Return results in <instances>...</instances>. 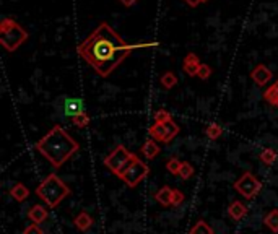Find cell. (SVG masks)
<instances>
[{
	"label": "cell",
	"instance_id": "cell-1",
	"mask_svg": "<svg viewBox=\"0 0 278 234\" xmlns=\"http://www.w3.org/2000/svg\"><path fill=\"white\" fill-rule=\"evenodd\" d=\"M77 52L96 70L98 75L106 78L129 57L132 47L104 21L85 41L79 44Z\"/></svg>",
	"mask_w": 278,
	"mask_h": 234
},
{
	"label": "cell",
	"instance_id": "cell-2",
	"mask_svg": "<svg viewBox=\"0 0 278 234\" xmlns=\"http://www.w3.org/2000/svg\"><path fill=\"white\" fill-rule=\"evenodd\" d=\"M36 152L44 156L54 168H60L69 161L74 153L80 150V145L64 130L62 125L55 124L40 142L35 145Z\"/></svg>",
	"mask_w": 278,
	"mask_h": 234
},
{
	"label": "cell",
	"instance_id": "cell-3",
	"mask_svg": "<svg viewBox=\"0 0 278 234\" xmlns=\"http://www.w3.org/2000/svg\"><path fill=\"white\" fill-rule=\"evenodd\" d=\"M36 195L42 202H46L47 207L55 208L65 197L70 195V187L67 186L57 174L51 172V174L36 187Z\"/></svg>",
	"mask_w": 278,
	"mask_h": 234
},
{
	"label": "cell",
	"instance_id": "cell-4",
	"mask_svg": "<svg viewBox=\"0 0 278 234\" xmlns=\"http://www.w3.org/2000/svg\"><path fill=\"white\" fill-rule=\"evenodd\" d=\"M28 31L21 26L18 21L10 18V16H5L0 21V42L5 47V51L8 52H15L21 44L28 41Z\"/></svg>",
	"mask_w": 278,
	"mask_h": 234
},
{
	"label": "cell",
	"instance_id": "cell-5",
	"mask_svg": "<svg viewBox=\"0 0 278 234\" xmlns=\"http://www.w3.org/2000/svg\"><path fill=\"white\" fill-rule=\"evenodd\" d=\"M150 174V168L147 163L138 158L137 155L132 156V161L129 163V166L119 174V177L122 179V182H125V186H129L130 189L137 187L145 177Z\"/></svg>",
	"mask_w": 278,
	"mask_h": 234
},
{
	"label": "cell",
	"instance_id": "cell-6",
	"mask_svg": "<svg viewBox=\"0 0 278 234\" xmlns=\"http://www.w3.org/2000/svg\"><path fill=\"white\" fill-rule=\"evenodd\" d=\"M132 156H133V153L127 152V148L124 145H119V147H116L113 152L104 158V166H106L113 174L119 177L120 172L129 166V163L132 161Z\"/></svg>",
	"mask_w": 278,
	"mask_h": 234
},
{
	"label": "cell",
	"instance_id": "cell-7",
	"mask_svg": "<svg viewBox=\"0 0 278 234\" xmlns=\"http://www.w3.org/2000/svg\"><path fill=\"white\" fill-rule=\"evenodd\" d=\"M235 189L242 195L244 198L249 200V198H254L255 195L260 192L262 182H260L252 172H244V174L235 182Z\"/></svg>",
	"mask_w": 278,
	"mask_h": 234
},
{
	"label": "cell",
	"instance_id": "cell-8",
	"mask_svg": "<svg viewBox=\"0 0 278 234\" xmlns=\"http://www.w3.org/2000/svg\"><path fill=\"white\" fill-rule=\"evenodd\" d=\"M251 78L257 86H265L267 83L272 80V72L267 69L264 64H259L255 69L251 72Z\"/></svg>",
	"mask_w": 278,
	"mask_h": 234
},
{
	"label": "cell",
	"instance_id": "cell-9",
	"mask_svg": "<svg viewBox=\"0 0 278 234\" xmlns=\"http://www.w3.org/2000/svg\"><path fill=\"white\" fill-rule=\"evenodd\" d=\"M200 65L202 64H200L199 55L194 52H189L184 57V60H182V69H184V72L189 77H197Z\"/></svg>",
	"mask_w": 278,
	"mask_h": 234
},
{
	"label": "cell",
	"instance_id": "cell-10",
	"mask_svg": "<svg viewBox=\"0 0 278 234\" xmlns=\"http://www.w3.org/2000/svg\"><path fill=\"white\" fill-rule=\"evenodd\" d=\"M64 113L70 117L81 114V113H85V104H83V101L79 98H67L64 101Z\"/></svg>",
	"mask_w": 278,
	"mask_h": 234
},
{
	"label": "cell",
	"instance_id": "cell-11",
	"mask_svg": "<svg viewBox=\"0 0 278 234\" xmlns=\"http://www.w3.org/2000/svg\"><path fill=\"white\" fill-rule=\"evenodd\" d=\"M28 218L33 223H36V225H41V223H44L49 218V211L42 205H33L30 211H28Z\"/></svg>",
	"mask_w": 278,
	"mask_h": 234
},
{
	"label": "cell",
	"instance_id": "cell-12",
	"mask_svg": "<svg viewBox=\"0 0 278 234\" xmlns=\"http://www.w3.org/2000/svg\"><path fill=\"white\" fill-rule=\"evenodd\" d=\"M228 215H230V218H233L235 221L242 220L244 216L247 215V207L242 202H239V200H235V202L228 207Z\"/></svg>",
	"mask_w": 278,
	"mask_h": 234
},
{
	"label": "cell",
	"instance_id": "cell-13",
	"mask_svg": "<svg viewBox=\"0 0 278 234\" xmlns=\"http://www.w3.org/2000/svg\"><path fill=\"white\" fill-rule=\"evenodd\" d=\"M148 135H150V138H153V140L166 143V138H168V132H166V125H164V124H158V122H155V124H153L152 127H150Z\"/></svg>",
	"mask_w": 278,
	"mask_h": 234
},
{
	"label": "cell",
	"instance_id": "cell-14",
	"mask_svg": "<svg viewBox=\"0 0 278 234\" xmlns=\"http://www.w3.org/2000/svg\"><path fill=\"white\" fill-rule=\"evenodd\" d=\"M155 200L163 207H169V205H172V189L169 186H163L155 194Z\"/></svg>",
	"mask_w": 278,
	"mask_h": 234
},
{
	"label": "cell",
	"instance_id": "cell-15",
	"mask_svg": "<svg viewBox=\"0 0 278 234\" xmlns=\"http://www.w3.org/2000/svg\"><path fill=\"white\" fill-rule=\"evenodd\" d=\"M142 153L145 156L147 159H155L157 156L159 155V147L157 140H153V138H148V140L143 143L142 147Z\"/></svg>",
	"mask_w": 278,
	"mask_h": 234
},
{
	"label": "cell",
	"instance_id": "cell-16",
	"mask_svg": "<svg viewBox=\"0 0 278 234\" xmlns=\"http://www.w3.org/2000/svg\"><path fill=\"white\" fill-rule=\"evenodd\" d=\"M10 195H12L13 200H16V202H25V200L30 197V189H28L25 184L18 182L10 189Z\"/></svg>",
	"mask_w": 278,
	"mask_h": 234
},
{
	"label": "cell",
	"instance_id": "cell-17",
	"mask_svg": "<svg viewBox=\"0 0 278 234\" xmlns=\"http://www.w3.org/2000/svg\"><path fill=\"white\" fill-rule=\"evenodd\" d=\"M93 223H94L93 218L86 213V211H81V213L77 215L75 220H74V225L79 228L80 231H88L93 226Z\"/></svg>",
	"mask_w": 278,
	"mask_h": 234
},
{
	"label": "cell",
	"instance_id": "cell-18",
	"mask_svg": "<svg viewBox=\"0 0 278 234\" xmlns=\"http://www.w3.org/2000/svg\"><path fill=\"white\" fill-rule=\"evenodd\" d=\"M264 99L269 104L275 106V108H278V80L274 83L272 86H269L267 90L264 91Z\"/></svg>",
	"mask_w": 278,
	"mask_h": 234
},
{
	"label": "cell",
	"instance_id": "cell-19",
	"mask_svg": "<svg viewBox=\"0 0 278 234\" xmlns=\"http://www.w3.org/2000/svg\"><path fill=\"white\" fill-rule=\"evenodd\" d=\"M264 225L269 228L270 231L278 233V210H272L264 216Z\"/></svg>",
	"mask_w": 278,
	"mask_h": 234
},
{
	"label": "cell",
	"instance_id": "cell-20",
	"mask_svg": "<svg viewBox=\"0 0 278 234\" xmlns=\"http://www.w3.org/2000/svg\"><path fill=\"white\" fill-rule=\"evenodd\" d=\"M191 234H215V233H213V228L210 226L207 221L199 220L196 225L192 226Z\"/></svg>",
	"mask_w": 278,
	"mask_h": 234
},
{
	"label": "cell",
	"instance_id": "cell-21",
	"mask_svg": "<svg viewBox=\"0 0 278 234\" xmlns=\"http://www.w3.org/2000/svg\"><path fill=\"white\" fill-rule=\"evenodd\" d=\"M260 161L265 164H274L277 161V152L274 148H264L260 152Z\"/></svg>",
	"mask_w": 278,
	"mask_h": 234
},
{
	"label": "cell",
	"instance_id": "cell-22",
	"mask_svg": "<svg viewBox=\"0 0 278 234\" xmlns=\"http://www.w3.org/2000/svg\"><path fill=\"white\" fill-rule=\"evenodd\" d=\"M161 85L171 90V88H174L177 85V77L172 74V72H166V74H163V77H161Z\"/></svg>",
	"mask_w": 278,
	"mask_h": 234
},
{
	"label": "cell",
	"instance_id": "cell-23",
	"mask_svg": "<svg viewBox=\"0 0 278 234\" xmlns=\"http://www.w3.org/2000/svg\"><path fill=\"white\" fill-rule=\"evenodd\" d=\"M221 133H223V129H221V125L218 124H210L207 129H205V135H207L208 138H212V140H216V138L221 137Z\"/></svg>",
	"mask_w": 278,
	"mask_h": 234
},
{
	"label": "cell",
	"instance_id": "cell-24",
	"mask_svg": "<svg viewBox=\"0 0 278 234\" xmlns=\"http://www.w3.org/2000/svg\"><path fill=\"white\" fill-rule=\"evenodd\" d=\"M72 122H74V125H77L79 129H85V127H88V124H90V117H88L86 113H81L72 117Z\"/></svg>",
	"mask_w": 278,
	"mask_h": 234
},
{
	"label": "cell",
	"instance_id": "cell-25",
	"mask_svg": "<svg viewBox=\"0 0 278 234\" xmlns=\"http://www.w3.org/2000/svg\"><path fill=\"white\" fill-rule=\"evenodd\" d=\"M181 166L182 163L177 158H171L168 163H166V169H168L172 176H179V172H181Z\"/></svg>",
	"mask_w": 278,
	"mask_h": 234
},
{
	"label": "cell",
	"instance_id": "cell-26",
	"mask_svg": "<svg viewBox=\"0 0 278 234\" xmlns=\"http://www.w3.org/2000/svg\"><path fill=\"white\" fill-rule=\"evenodd\" d=\"M153 119H155V122H158V124H164V122L172 120V117L166 109H158L157 113L153 114Z\"/></svg>",
	"mask_w": 278,
	"mask_h": 234
},
{
	"label": "cell",
	"instance_id": "cell-27",
	"mask_svg": "<svg viewBox=\"0 0 278 234\" xmlns=\"http://www.w3.org/2000/svg\"><path fill=\"white\" fill-rule=\"evenodd\" d=\"M179 176L182 177L184 181L191 179V177L194 176V166L191 163H187V161H182V166H181V172Z\"/></svg>",
	"mask_w": 278,
	"mask_h": 234
},
{
	"label": "cell",
	"instance_id": "cell-28",
	"mask_svg": "<svg viewBox=\"0 0 278 234\" xmlns=\"http://www.w3.org/2000/svg\"><path fill=\"white\" fill-rule=\"evenodd\" d=\"M197 77L200 78V80H208V78L212 77V67H208L207 64H202L199 69Z\"/></svg>",
	"mask_w": 278,
	"mask_h": 234
},
{
	"label": "cell",
	"instance_id": "cell-29",
	"mask_svg": "<svg viewBox=\"0 0 278 234\" xmlns=\"http://www.w3.org/2000/svg\"><path fill=\"white\" fill-rule=\"evenodd\" d=\"M184 194H182L181 191H177V189H172V205L174 207H177V205H181L182 202H184Z\"/></svg>",
	"mask_w": 278,
	"mask_h": 234
},
{
	"label": "cell",
	"instance_id": "cell-30",
	"mask_svg": "<svg viewBox=\"0 0 278 234\" xmlns=\"http://www.w3.org/2000/svg\"><path fill=\"white\" fill-rule=\"evenodd\" d=\"M23 234H44V231L41 230L40 225H36V223H33V225H30L26 228V230L23 231Z\"/></svg>",
	"mask_w": 278,
	"mask_h": 234
},
{
	"label": "cell",
	"instance_id": "cell-31",
	"mask_svg": "<svg viewBox=\"0 0 278 234\" xmlns=\"http://www.w3.org/2000/svg\"><path fill=\"white\" fill-rule=\"evenodd\" d=\"M119 2L124 5V7H132V5H135L137 0H119Z\"/></svg>",
	"mask_w": 278,
	"mask_h": 234
},
{
	"label": "cell",
	"instance_id": "cell-32",
	"mask_svg": "<svg viewBox=\"0 0 278 234\" xmlns=\"http://www.w3.org/2000/svg\"><path fill=\"white\" fill-rule=\"evenodd\" d=\"M186 2H187V5H191V7H199L203 0H186Z\"/></svg>",
	"mask_w": 278,
	"mask_h": 234
},
{
	"label": "cell",
	"instance_id": "cell-33",
	"mask_svg": "<svg viewBox=\"0 0 278 234\" xmlns=\"http://www.w3.org/2000/svg\"><path fill=\"white\" fill-rule=\"evenodd\" d=\"M203 2H208V0H203Z\"/></svg>",
	"mask_w": 278,
	"mask_h": 234
}]
</instances>
